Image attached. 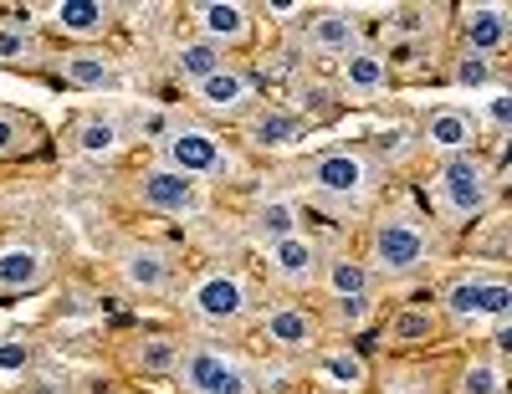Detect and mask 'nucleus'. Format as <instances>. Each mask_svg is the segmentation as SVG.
<instances>
[{"instance_id":"f257e3e1","label":"nucleus","mask_w":512,"mask_h":394,"mask_svg":"<svg viewBox=\"0 0 512 394\" xmlns=\"http://www.w3.org/2000/svg\"><path fill=\"white\" fill-rule=\"evenodd\" d=\"M425 251H431V241H425V231L410 221V215H390V221L374 226V246H369V261L384 272V277H405L415 272Z\"/></svg>"},{"instance_id":"f03ea898","label":"nucleus","mask_w":512,"mask_h":394,"mask_svg":"<svg viewBox=\"0 0 512 394\" xmlns=\"http://www.w3.org/2000/svg\"><path fill=\"white\" fill-rule=\"evenodd\" d=\"M441 195L451 215H482L492 205V174L477 154H451L441 164Z\"/></svg>"},{"instance_id":"7ed1b4c3","label":"nucleus","mask_w":512,"mask_h":394,"mask_svg":"<svg viewBox=\"0 0 512 394\" xmlns=\"http://www.w3.org/2000/svg\"><path fill=\"white\" fill-rule=\"evenodd\" d=\"M308 185L328 200H359L369 190V159L354 154V149H338V154H323L313 169H308Z\"/></svg>"},{"instance_id":"20e7f679","label":"nucleus","mask_w":512,"mask_h":394,"mask_svg":"<svg viewBox=\"0 0 512 394\" xmlns=\"http://www.w3.org/2000/svg\"><path fill=\"white\" fill-rule=\"evenodd\" d=\"M190 313L210 328H221V323H236L246 313V287L226 272H210L190 287Z\"/></svg>"},{"instance_id":"39448f33","label":"nucleus","mask_w":512,"mask_h":394,"mask_svg":"<svg viewBox=\"0 0 512 394\" xmlns=\"http://www.w3.org/2000/svg\"><path fill=\"white\" fill-rule=\"evenodd\" d=\"M512 308V287L507 282H487V277H461L446 287V313L451 318H507Z\"/></svg>"},{"instance_id":"423d86ee","label":"nucleus","mask_w":512,"mask_h":394,"mask_svg":"<svg viewBox=\"0 0 512 394\" xmlns=\"http://www.w3.org/2000/svg\"><path fill=\"white\" fill-rule=\"evenodd\" d=\"M164 169L185 174V180H195V174H216L221 169V144L200 134V128H175V134L164 139Z\"/></svg>"},{"instance_id":"0eeeda50","label":"nucleus","mask_w":512,"mask_h":394,"mask_svg":"<svg viewBox=\"0 0 512 394\" xmlns=\"http://www.w3.org/2000/svg\"><path fill=\"white\" fill-rule=\"evenodd\" d=\"M139 200L149 210H164V215H190L200 200H195V180H185V174L175 169H144V180H139Z\"/></svg>"},{"instance_id":"6e6552de","label":"nucleus","mask_w":512,"mask_h":394,"mask_svg":"<svg viewBox=\"0 0 512 394\" xmlns=\"http://www.w3.org/2000/svg\"><path fill=\"white\" fill-rule=\"evenodd\" d=\"M190 16L200 26V41H210V47H221V52H226V41H246V31H251V16L236 0H205Z\"/></svg>"},{"instance_id":"1a4fd4ad","label":"nucleus","mask_w":512,"mask_h":394,"mask_svg":"<svg viewBox=\"0 0 512 394\" xmlns=\"http://www.w3.org/2000/svg\"><path fill=\"white\" fill-rule=\"evenodd\" d=\"M267 261H272V272H277L282 282H292V287H303V282L318 277V246H313L303 231L287 236V241H272V246H267Z\"/></svg>"},{"instance_id":"9d476101","label":"nucleus","mask_w":512,"mask_h":394,"mask_svg":"<svg viewBox=\"0 0 512 394\" xmlns=\"http://www.w3.org/2000/svg\"><path fill=\"white\" fill-rule=\"evenodd\" d=\"M118 272H123V282L134 292H164L169 277H175V267H169V256L159 246H128L123 261H118Z\"/></svg>"},{"instance_id":"9b49d317","label":"nucleus","mask_w":512,"mask_h":394,"mask_svg":"<svg viewBox=\"0 0 512 394\" xmlns=\"http://www.w3.org/2000/svg\"><path fill=\"white\" fill-rule=\"evenodd\" d=\"M308 47L323 52V57H349V52H359V21L344 16V11H318L313 26H308Z\"/></svg>"},{"instance_id":"f8f14e48","label":"nucleus","mask_w":512,"mask_h":394,"mask_svg":"<svg viewBox=\"0 0 512 394\" xmlns=\"http://www.w3.org/2000/svg\"><path fill=\"white\" fill-rule=\"evenodd\" d=\"M472 139H477V123L466 118V113H456V108H441V113H431V123H425V144H431L436 154H472Z\"/></svg>"},{"instance_id":"ddd939ff","label":"nucleus","mask_w":512,"mask_h":394,"mask_svg":"<svg viewBox=\"0 0 512 394\" xmlns=\"http://www.w3.org/2000/svg\"><path fill=\"white\" fill-rule=\"evenodd\" d=\"M246 139L256 149H287V144L303 139V118H297L292 108H262L246 123Z\"/></svg>"},{"instance_id":"4468645a","label":"nucleus","mask_w":512,"mask_h":394,"mask_svg":"<svg viewBox=\"0 0 512 394\" xmlns=\"http://www.w3.org/2000/svg\"><path fill=\"white\" fill-rule=\"evenodd\" d=\"M502 47H507V11L502 6L466 11V52H472V57H492Z\"/></svg>"},{"instance_id":"2eb2a0df","label":"nucleus","mask_w":512,"mask_h":394,"mask_svg":"<svg viewBox=\"0 0 512 394\" xmlns=\"http://www.w3.org/2000/svg\"><path fill=\"white\" fill-rule=\"evenodd\" d=\"M195 98L210 108V113H231L246 103V77L236 67H221V72H210L205 82H195Z\"/></svg>"},{"instance_id":"dca6fc26","label":"nucleus","mask_w":512,"mask_h":394,"mask_svg":"<svg viewBox=\"0 0 512 394\" xmlns=\"http://www.w3.org/2000/svg\"><path fill=\"white\" fill-rule=\"evenodd\" d=\"M226 364H231V359L221 354V348H210V343H195V348H185V354H180L175 374H180V384H185L190 394H205V384L216 379V374H221Z\"/></svg>"},{"instance_id":"f3484780","label":"nucleus","mask_w":512,"mask_h":394,"mask_svg":"<svg viewBox=\"0 0 512 394\" xmlns=\"http://www.w3.org/2000/svg\"><path fill=\"white\" fill-rule=\"evenodd\" d=\"M57 26L72 31V36H103L113 26V11L103 0H62L57 6Z\"/></svg>"},{"instance_id":"a211bd4d","label":"nucleus","mask_w":512,"mask_h":394,"mask_svg":"<svg viewBox=\"0 0 512 394\" xmlns=\"http://www.w3.org/2000/svg\"><path fill=\"white\" fill-rule=\"evenodd\" d=\"M41 277H47V256L36 246H6L0 251V282L6 287H36Z\"/></svg>"},{"instance_id":"6ab92c4d","label":"nucleus","mask_w":512,"mask_h":394,"mask_svg":"<svg viewBox=\"0 0 512 394\" xmlns=\"http://www.w3.org/2000/svg\"><path fill=\"white\" fill-rule=\"evenodd\" d=\"M384 77H390V67H384V57H379V52L359 47V52H349V57H344V87H349V93L369 98V93H379V87H384Z\"/></svg>"},{"instance_id":"aec40b11","label":"nucleus","mask_w":512,"mask_h":394,"mask_svg":"<svg viewBox=\"0 0 512 394\" xmlns=\"http://www.w3.org/2000/svg\"><path fill=\"white\" fill-rule=\"evenodd\" d=\"M267 338L277 348H308L313 343V318L303 308H272L267 313Z\"/></svg>"},{"instance_id":"412c9836","label":"nucleus","mask_w":512,"mask_h":394,"mask_svg":"<svg viewBox=\"0 0 512 394\" xmlns=\"http://www.w3.org/2000/svg\"><path fill=\"white\" fill-rule=\"evenodd\" d=\"M256 236H262L267 246L272 241H287V236H297V200H267V205H256Z\"/></svg>"},{"instance_id":"4be33fe9","label":"nucleus","mask_w":512,"mask_h":394,"mask_svg":"<svg viewBox=\"0 0 512 394\" xmlns=\"http://www.w3.org/2000/svg\"><path fill=\"white\" fill-rule=\"evenodd\" d=\"M323 282H328V292L338 302H344V297H369V267H364V261H349V256H333L323 267Z\"/></svg>"},{"instance_id":"5701e85b","label":"nucleus","mask_w":512,"mask_h":394,"mask_svg":"<svg viewBox=\"0 0 512 394\" xmlns=\"http://www.w3.org/2000/svg\"><path fill=\"white\" fill-rule=\"evenodd\" d=\"M180 354H185V343H180V338L154 333V338H144V343L134 348V364H139L144 374H175Z\"/></svg>"},{"instance_id":"b1692460","label":"nucleus","mask_w":512,"mask_h":394,"mask_svg":"<svg viewBox=\"0 0 512 394\" xmlns=\"http://www.w3.org/2000/svg\"><path fill=\"white\" fill-rule=\"evenodd\" d=\"M72 139H77V154H88V159H103V154H113V149H118V118H103V113L82 118Z\"/></svg>"},{"instance_id":"393cba45","label":"nucleus","mask_w":512,"mask_h":394,"mask_svg":"<svg viewBox=\"0 0 512 394\" xmlns=\"http://www.w3.org/2000/svg\"><path fill=\"white\" fill-rule=\"evenodd\" d=\"M221 67H226V52L210 47V41H185L180 57H175V72H180L185 82H205L210 72H221Z\"/></svg>"},{"instance_id":"a878e982","label":"nucleus","mask_w":512,"mask_h":394,"mask_svg":"<svg viewBox=\"0 0 512 394\" xmlns=\"http://www.w3.org/2000/svg\"><path fill=\"white\" fill-rule=\"evenodd\" d=\"M62 77H67L72 87H108V82H113V67H108V57H98V52H67V57H62Z\"/></svg>"},{"instance_id":"bb28decb","label":"nucleus","mask_w":512,"mask_h":394,"mask_svg":"<svg viewBox=\"0 0 512 394\" xmlns=\"http://www.w3.org/2000/svg\"><path fill=\"white\" fill-rule=\"evenodd\" d=\"M436 333V318L425 313V308H400L390 318V333H384V343H431Z\"/></svg>"},{"instance_id":"cd10ccee","label":"nucleus","mask_w":512,"mask_h":394,"mask_svg":"<svg viewBox=\"0 0 512 394\" xmlns=\"http://www.w3.org/2000/svg\"><path fill=\"white\" fill-rule=\"evenodd\" d=\"M318 369H323L328 384H344V389H359L369 379V369H364V359L354 354V348H333V354H323Z\"/></svg>"},{"instance_id":"c85d7f7f","label":"nucleus","mask_w":512,"mask_h":394,"mask_svg":"<svg viewBox=\"0 0 512 394\" xmlns=\"http://www.w3.org/2000/svg\"><path fill=\"white\" fill-rule=\"evenodd\" d=\"M31 57H36V41H31V31L0 26V67H16V62H31Z\"/></svg>"},{"instance_id":"c756f323","label":"nucleus","mask_w":512,"mask_h":394,"mask_svg":"<svg viewBox=\"0 0 512 394\" xmlns=\"http://www.w3.org/2000/svg\"><path fill=\"white\" fill-rule=\"evenodd\" d=\"M461 394H502V374L492 364H472L461 374Z\"/></svg>"},{"instance_id":"7c9ffc66","label":"nucleus","mask_w":512,"mask_h":394,"mask_svg":"<svg viewBox=\"0 0 512 394\" xmlns=\"http://www.w3.org/2000/svg\"><path fill=\"white\" fill-rule=\"evenodd\" d=\"M205 394H251V379H246V369H241V364L231 359V364H226V369H221L216 379L205 384Z\"/></svg>"},{"instance_id":"2f4dec72","label":"nucleus","mask_w":512,"mask_h":394,"mask_svg":"<svg viewBox=\"0 0 512 394\" xmlns=\"http://www.w3.org/2000/svg\"><path fill=\"white\" fill-rule=\"evenodd\" d=\"M456 87H487V77H492V62L487 57H472V52H466L461 62H456Z\"/></svg>"},{"instance_id":"473e14b6","label":"nucleus","mask_w":512,"mask_h":394,"mask_svg":"<svg viewBox=\"0 0 512 394\" xmlns=\"http://www.w3.org/2000/svg\"><path fill=\"white\" fill-rule=\"evenodd\" d=\"M390 31H400V36H420V31H431V11H420V6H400V11H390Z\"/></svg>"},{"instance_id":"72a5a7b5","label":"nucleus","mask_w":512,"mask_h":394,"mask_svg":"<svg viewBox=\"0 0 512 394\" xmlns=\"http://www.w3.org/2000/svg\"><path fill=\"white\" fill-rule=\"evenodd\" d=\"M369 318V297H344V302H338V323H364Z\"/></svg>"},{"instance_id":"f704fd0d","label":"nucleus","mask_w":512,"mask_h":394,"mask_svg":"<svg viewBox=\"0 0 512 394\" xmlns=\"http://www.w3.org/2000/svg\"><path fill=\"white\" fill-rule=\"evenodd\" d=\"M487 118H492L497 128H507V123H512V98H507V93H492V103H487Z\"/></svg>"},{"instance_id":"c9c22d12","label":"nucleus","mask_w":512,"mask_h":394,"mask_svg":"<svg viewBox=\"0 0 512 394\" xmlns=\"http://www.w3.org/2000/svg\"><path fill=\"white\" fill-rule=\"evenodd\" d=\"M16 144H21V123H16L11 113H0V154L16 149Z\"/></svg>"},{"instance_id":"e433bc0d","label":"nucleus","mask_w":512,"mask_h":394,"mask_svg":"<svg viewBox=\"0 0 512 394\" xmlns=\"http://www.w3.org/2000/svg\"><path fill=\"white\" fill-rule=\"evenodd\" d=\"M26 394H67V384H62V379H47V374H36V379L26 384Z\"/></svg>"},{"instance_id":"4c0bfd02","label":"nucleus","mask_w":512,"mask_h":394,"mask_svg":"<svg viewBox=\"0 0 512 394\" xmlns=\"http://www.w3.org/2000/svg\"><path fill=\"white\" fill-rule=\"evenodd\" d=\"M379 149L390 154V159H400V154H405V128H395V134H384V139H379Z\"/></svg>"},{"instance_id":"58836bf2","label":"nucleus","mask_w":512,"mask_h":394,"mask_svg":"<svg viewBox=\"0 0 512 394\" xmlns=\"http://www.w3.org/2000/svg\"><path fill=\"white\" fill-rule=\"evenodd\" d=\"M267 16H277V21H292V16H297V6H267Z\"/></svg>"}]
</instances>
